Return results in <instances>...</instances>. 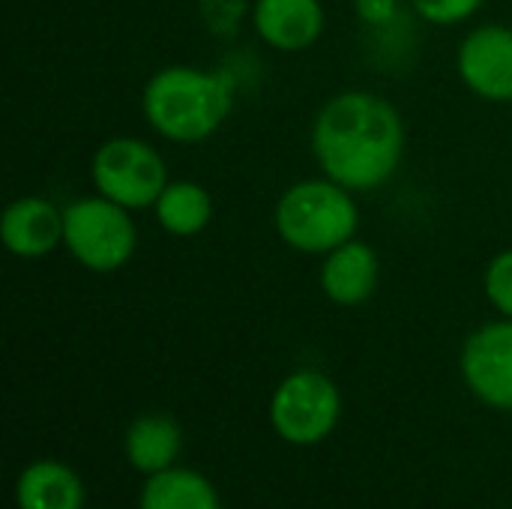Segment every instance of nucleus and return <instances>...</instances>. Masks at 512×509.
Here are the masks:
<instances>
[{
	"label": "nucleus",
	"instance_id": "20e7f679",
	"mask_svg": "<svg viewBox=\"0 0 512 509\" xmlns=\"http://www.w3.org/2000/svg\"><path fill=\"white\" fill-rule=\"evenodd\" d=\"M135 243V222L117 201L93 195L63 207V246L81 267L93 273H114L126 267Z\"/></svg>",
	"mask_w": 512,
	"mask_h": 509
},
{
	"label": "nucleus",
	"instance_id": "f3484780",
	"mask_svg": "<svg viewBox=\"0 0 512 509\" xmlns=\"http://www.w3.org/2000/svg\"><path fill=\"white\" fill-rule=\"evenodd\" d=\"M411 3L426 21L441 24V27L459 24L483 6V0H411Z\"/></svg>",
	"mask_w": 512,
	"mask_h": 509
},
{
	"label": "nucleus",
	"instance_id": "ddd939ff",
	"mask_svg": "<svg viewBox=\"0 0 512 509\" xmlns=\"http://www.w3.org/2000/svg\"><path fill=\"white\" fill-rule=\"evenodd\" d=\"M180 447V426L168 414H144L126 432V456L132 468H138L147 477L168 471L180 456Z\"/></svg>",
	"mask_w": 512,
	"mask_h": 509
},
{
	"label": "nucleus",
	"instance_id": "f8f14e48",
	"mask_svg": "<svg viewBox=\"0 0 512 509\" xmlns=\"http://www.w3.org/2000/svg\"><path fill=\"white\" fill-rule=\"evenodd\" d=\"M18 509H81L84 486L78 474L60 462H33L15 486Z\"/></svg>",
	"mask_w": 512,
	"mask_h": 509
},
{
	"label": "nucleus",
	"instance_id": "9d476101",
	"mask_svg": "<svg viewBox=\"0 0 512 509\" xmlns=\"http://www.w3.org/2000/svg\"><path fill=\"white\" fill-rule=\"evenodd\" d=\"M258 36L279 51H306L324 33L321 0H255Z\"/></svg>",
	"mask_w": 512,
	"mask_h": 509
},
{
	"label": "nucleus",
	"instance_id": "2eb2a0df",
	"mask_svg": "<svg viewBox=\"0 0 512 509\" xmlns=\"http://www.w3.org/2000/svg\"><path fill=\"white\" fill-rule=\"evenodd\" d=\"M156 219L174 237H195L213 219V198L201 183L192 180L168 183L156 201Z\"/></svg>",
	"mask_w": 512,
	"mask_h": 509
},
{
	"label": "nucleus",
	"instance_id": "9b49d317",
	"mask_svg": "<svg viewBox=\"0 0 512 509\" xmlns=\"http://www.w3.org/2000/svg\"><path fill=\"white\" fill-rule=\"evenodd\" d=\"M378 279H381V261L375 249L357 237L333 249L321 267V288L339 306L366 303L375 294Z\"/></svg>",
	"mask_w": 512,
	"mask_h": 509
},
{
	"label": "nucleus",
	"instance_id": "1a4fd4ad",
	"mask_svg": "<svg viewBox=\"0 0 512 509\" xmlns=\"http://www.w3.org/2000/svg\"><path fill=\"white\" fill-rule=\"evenodd\" d=\"M0 234L12 255L42 258L63 243V210H57L48 198L24 195L6 207Z\"/></svg>",
	"mask_w": 512,
	"mask_h": 509
},
{
	"label": "nucleus",
	"instance_id": "39448f33",
	"mask_svg": "<svg viewBox=\"0 0 512 509\" xmlns=\"http://www.w3.org/2000/svg\"><path fill=\"white\" fill-rule=\"evenodd\" d=\"M90 177L99 195L117 201L126 210L156 207L168 186L165 159L138 138L105 141L93 156Z\"/></svg>",
	"mask_w": 512,
	"mask_h": 509
},
{
	"label": "nucleus",
	"instance_id": "dca6fc26",
	"mask_svg": "<svg viewBox=\"0 0 512 509\" xmlns=\"http://www.w3.org/2000/svg\"><path fill=\"white\" fill-rule=\"evenodd\" d=\"M483 285H486V297L489 303L504 315L512 318V249L495 255L486 267V276H483Z\"/></svg>",
	"mask_w": 512,
	"mask_h": 509
},
{
	"label": "nucleus",
	"instance_id": "4468645a",
	"mask_svg": "<svg viewBox=\"0 0 512 509\" xmlns=\"http://www.w3.org/2000/svg\"><path fill=\"white\" fill-rule=\"evenodd\" d=\"M141 509H222L213 483L186 468H168L147 480Z\"/></svg>",
	"mask_w": 512,
	"mask_h": 509
},
{
	"label": "nucleus",
	"instance_id": "f03ea898",
	"mask_svg": "<svg viewBox=\"0 0 512 509\" xmlns=\"http://www.w3.org/2000/svg\"><path fill=\"white\" fill-rule=\"evenodd\" d=\"M144 117L150 126L177 144L210 138L234 105V81L225 72L192 66H165L144 87Z\"/></svg>",
	"mask_w": 512,
	"mask_h": 509
},
{
	"label": "nucleus",
	"instance_id": "a211bd4d",
	"mask_svg": "<svg viewBox=\"0 0 512 509\" xmlns=\"http://www.w3.org/2000/svg\"><path fill=\"white\" fill-rule=\"evenodd\" d=\"M354 9L366 24L375 27L390 24L396 18V0H354Z\"/></svg>",
	"mask_w": 512,
	"mask_h": 509
},
{
	"label": "nucleus",
	"instance_id": "423d86ee",
	"mask_svg": "<svg viewBox=\"0 0 512 509\" xmlns=\"http://www.w3.org/2000/svg\"><path fill=\"white\" fill-rule=\"evenodd\" d=\"M339 414V387L315 369H300L288 375L270 402L273 429L279 432V438L297 447L324 441L336 429Z\"/></svg>",
	"mask_w": 512,
	"mask_h": 509
},
{
	"label": "nucleus",
	"instance_id": "f257e3e1",
	"mask_svg": "<svg viewBox=\"0 0 512 509\" xmlns=\"http://www.w3.org/2000/svg\"><path fill=\"white\" fill-rule=\"evenodd\" d=\"M321 171L351 192L384 186L405 156V123L378 93L348 90L333 96L312 126Z\"/></svg>",
	"mask_w": 512,
	"mask_h": 509
},
{
	"label": "nucleus",
	"instance_id": "6e6552de",
	"mask_svg": "<svg viewBox=\"0 0 512 509\" xmlns=\"http://www.w3.org/2000/svg\"><path fill=\"white\" fill-rule=\"evenodd\" d=\"M462 81L489 102H512V27L483 24L471 30L456 57Z\"/></svg>",
	"mask_w": 512,
	"mask_h": 509
},
{
	"label": "nucleus",
	"instance_id": "7ed1b4c3",
	"mask_svg": "<svg viewBox=\"0 0 512 509\" xmlns=\"http://www.w3.org/2000/svg\"><path fill=\"white\" fill-rule=\"evenodd\" d=\"M360 210L351 189L336 180H303L282 192L276 204V231L285 246L306 255H330L354 240Z\"/></svg>",
	"mask_w": 512,
	"mask_h": 509
},
{
	"label": "nucleus",
	"instance_id": "0eeeda50",
	"mask_svg": "<svg viewBox=\"0 0 512 509\" xmlns=\"http://www.w3.org/2000/svg\"><path fill=\"white\" fill-rule=\"evenodd\" d=\"M462 375L480 402L512 411V318L471 333L462 351Z\"/></svg>",
	"mask_w": 512,
	"mask_h": 509
}]
</instances>
